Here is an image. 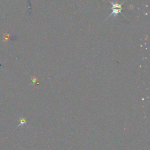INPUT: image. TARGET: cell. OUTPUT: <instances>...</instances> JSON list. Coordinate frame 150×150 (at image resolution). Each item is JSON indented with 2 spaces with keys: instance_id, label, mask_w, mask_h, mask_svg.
I'll return each mask as SVG.
<instances>
[{
  "instance_id": "obj_1",
  "label": "cell",
  "mask_w": 150,
  "mask_h": 150,
  "mask_svg": "<svg viewBox=\"0 0 150 150\" xmlns=\"http://www.w3.org/2000/svg\"><path fill=\"white\" fill-rule=\"evenodd\" d=\"M109 1V0H108ZM126 0H124L122 3H121V4H118V3H115V4H114V2H111V1H110V4L112 5V8H109V9H112V12L111 13V14L107 17V19H108V18H110L111 16H112V15H114V17H116V16H117V15H118V13H121V14H122L124 16V15L122 13V4L124 3V2Z\"/></svg>"
}]
</instances>
